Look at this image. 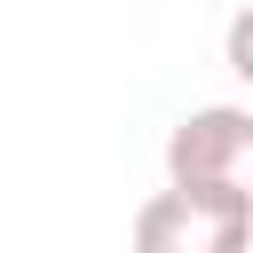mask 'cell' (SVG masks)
<instances>
[{
  "label": "cell",
  "instance_id": "cell-1",
  "mask_svg": "<svg viewBox=\"0 0 253 253\" xmlns=\"http://www.w3.org/2000/svg\"><path fill=\"white\" fill-rule=\"evenodd\" d=\"M166 182L174 190H221V198L253 206V111L245 103L182 111L166 134Z\"/></svg>",
  "mask_w": 253,
  "mask_h": 253
},
{
  "label": "cell",
  "instance_id": "cell-2",
  "mask_svg": "<svg viewBox=\"0 0 253 253\" xmlns=\"http://www.w3.org/2000/svg\"><path fill=\"white\" fill-rule=\"evenodd\" d=\"M134 253H253V206L166 182L134 206Z\"/></svg>",
  "mask_w": 253,
  "mask_h": 253
},
{
  "label": "cell",
  "instance_id": "cell-3",
  "mask_svg": "<svg viewBox=\"0 0 253 253\" xmlns=\"http://www.w3.org/2000/svg\"><path fill=\"white\" fill-rule=\"evenodd\" d=\"M221 55H229V71L253 87V8H237V16H229V32H221Z\"/></svg>",
  "mask_w": 253,
  "mask_h": 253
}]
</instances>
